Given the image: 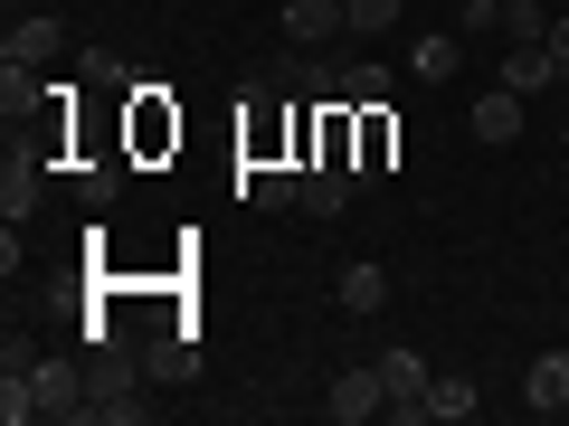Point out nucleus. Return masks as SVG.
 <instances>
[{
    "label": "nucleus",
    "mask_w": 569,
    "mask_h": 426,
    "mask_svg": "<svg viewBox=\"0 0 569 426\" xmlns=\"http://www.w3.org/2000/svg\"><path fill=\"white\" fill-rule=\"evenodd\" d=\"M238 190H247L257 209H305V162H247Z\"/></svg>",
    "instance_id": "20e7f679"
},
{
    "label": "nucleus",
    "mask_w": 569,
    "mask_h": 426,
    "mask_svg": "<svg viewBox=\"0 0 569 426\" xmlns=\"http://www.w3.org/2000/svg\"><path fill=\"white\" fill-rule=\"evenodd\" d=\"M522 407L531 417H560L569 407V351H541V361L522 369Z\"/></svg>",
    "instance_id": "423d86ee"
},
{
    "label": "nucleus",
    "mask_w": 569,
    "mask_h": 426,
    "mask_svg": "<svg viewBox=\"0 0 569 426\" xmlns=\"http://www.w3.org/2000/svg\"><path fill=\"white\" fill-rule=\"evenodd\" d=\"M503 85L512 95H541V85H569V77H560V58L531 39V48H503Z\"/></svg>",
    "instance_id": "9d476101"
},
{
    "label": "nucleus",
    "mask_w": 569,
    "mask_h": 426,
    "mask_svg": "<svg viewBox=\"0 0 569 426\" xmlns=\"http://www.w3.org/2000/svg\"><path fill=\"white\" fill-rule=\"evenodd\" d=\"M493 39H503V48L550 39V10H541V0H493Z\"/></svg>",
    "instance_id": "f8f14e48"
},
{
    "label": "nucleus",
    "mask_w": 569,
    "mask_h": 426,
    "mask_svg": "<svg viewBox=\"0 0 569 426\" xmlns=\"http://www.w3.org/2000/svg\"><path fill=\"white\" fill-rule=\"evenodd\" d=\"M427 417H475V379H427Z\"/></svg>",
    "instance_id": "a211bd4d"
},
{
    "label": "nucleus",
    "mask_w": 569,
    "mask_h": 426,
    "mask_svg": "<svg viewBox=\"0 0 569 426\" xmlns=\"http://www.w3.org/2000/svg\"><path fill=\"white\" fill-rule=\"evenodd\" d=\"M560 10H569V0H560Z\"/></svg>",
    "instance_id": "aec40b11"
},
{
    "label": "nucleus",
    "mask_w": 569,
    "mask_h": 426,
    "mask_svg": "<svg viewBox=\"0 0 569 426\" xmlns=\"http://www.w3.org/2000/svg\"><path fill=\"white\" fill-rule=\"evenodd\" d=\"M370 369H380V388H389V417L418 426V417H427V379H437V369H427L418 351H380Z\"/></svg>",
    "instance_id": "f257e3e1"
},
{
    "label": "nucleus",
    "mask_w": 569,
    "mask_h": 426,
    "mask_svg": "<svg viewBox=\"0 0 569 426\" xmlns=\"http://www.w3.org/2000/svg\"><path fill=\"white\" fill-rule=\"evenodd\" d=\"M29 398L39 417H86V361H29Z\"/></svg>",
    "instance_id": "7ed1b4c3"
},
{
    "label": "nucleus",
    "mask_w": 569,
    "mask_h": 426,
    "mask_svg": "<svg viewBox=\"0 0 569 426\" xmlns=\"http://www.w3.org/2000/svg\"><path fill=\"white\" fill-rule=\"evenodd\" d=\"M475 142H493V152H503V142H522V95H512V85L475 95Z\"/></svg>",
    "instance_id": "6e6552de"
},
{
    "label": "nucleus",
    "mask_w": 569,
    "mask_h": 426,
    "mask_svg": "<svg viewBox=\"0 0 569 426\" xmlns=\"http://www.w3.org/2000/svg\"><path fill=\"white\" fill-rule=\"evenodd\" d=\"M399 20H408L399 0H351V10H342V39H380V29H399Z\"/></svg>",
    "instance_id": "dca6fc26"
},
{
    "label": "nucleus",
    "mask_w": 569,
    "mask_h": 426,
    "mask_svg": "<svg viewBox=\"0 0 569 426\" xmlns=\"http://www.w3.org/2000/svg\"><path fill=\"white\" fill-rule=\"evenodd\" d=\"M77 190H86V209H104V200L123 190V171H114V162H86V171H77Z\"/></svg>",
    "instance_id": "6ab92c4d"
},
{
    "label": "nucleus",
    "mask_w": 569,
    "mask_h": 426,
    "mask_svg": "<svg viewBox=\"0 0 569 426\" xmlns=\"http://www.w3.org/2000/svg\"><path fill=\"white\" fill-rule=\"evenodd\" d=\"M58 48H67V29L48 20V10H29V20L10 29V48H0V58H10V67H48V58H58Z\"/></svg>",
    "instance_id": "1a4fd4ad"
},
{
    "label": "nucleus",
    "mask_w": 569,
    "mask_h": 426,
    "mask_svg": "<svg viewBox=\"0 0 569 426\" xmlns=\"http://www.w3.org/2000/svg\"><path fill=\"white\" fill-rule=\"evenodd\" d=\"M142 369H152V379H200V342H190V332H171V342L142 351Z\"/></svg>",
    "instance_id": "4468645a"
},
{
    "label": "nucleus",
    "mask_w": 569,
    "mask_h": 426,
    "mask_svg": "<svg viewBox=\"0 0 569 426\" xmlns=\"http://www.w3.org/2000/svg\"><path fill=\"white\" fill-rule=\"evenodd\" d=\"M39 190H48V171L29 162V152H10V162H0V219H29V209H39Z\"/></svg>",
    "instance_id": "9b49d317"
},
{
    "label": "nucleus",
    "mask_w": 569,
    "mask_h": 426,
    "mask_svg": "<svg viewBox=\"0 0 569 426\" xmlns=\"http://www.w3.org/2000/svg\"><path fill=\"white\" fill-rule=\"evenodd\" d=\"M323 417H332V426H370V417H389V388H380V369H342V379L323 388Z\"/></svg>",
    "instance_id": "f03ea898"
},
{
    "label": "nucleus",
    "mask_w": 569,
    "mask_h": 426,
    "mask_svg": "<svg viewBox=\"0 0 569 426\" xmlns=\"http://www.w3.org/2000/svg\"><path fill=\"white\" fill-rule=\"evenodd\" d=\"M389 304V275L380 265H342V313H380Z\"/></svg>",
    "instance_id": "2eb2a0df"
},
{
    "label": "nucleus",
    "mask_w": 569,
    "mask_h": 426,
    "mask_svg": "<svg viewBox=\"0 0 569 426\" xmlns=\"http://www.w3.org/2000/svg\"><path fill=\"white\" fill-rule=\"evenodd\" d=\"M342 10L351 0H284V39L295 48H332L342 39Z\"/></svg>",
    "instance_id": "39448f33"
},
{
    "label": "nucleus",
    "mask_w": 569,
    "mask_h": 426,
    "mask_svg": "<svg viewBox=\"0 0 569 426\" xmlns=\"http://www.w3.org/2000/svg\"><path fill=\"white\" fill-rule=\"evenodd\" d=\"M456 67H466V29H427V39L408 48V77L418 85H447Z\"/></svg>",
    "instance_id": "0eeeda50"
},
{
    "label": "nucleus",
    "mask_w": 569,
    "mask_h": 426,
    "mask_svg": "<svg viewBox=\"0 0 569 426\" xmlns=\"http://www.w3.org/2000/svg\"><path fill=\"white\" fill-rule=\"evenodd\" d=\"M29 104H39V67H10V58H0V114L20 123Z\"/></svg>",
    "instance_id": "f3484780"
},
{
    "label": "nucleus",
    "mask_w": 569,
    "mask_h": 426,
    "mask_svg": "<svg viewBox=\"0 0 569 426\" xmlns=\"http://www.w3.org/2000/svg\"><path fill=\"white\" fill-rule=\"evenodd\" d=\"M342 104H351V114H380V104H389V67L351 58V67H342Z\"/></svg>",
    "instance_id": "ddd939ff"
}]
</instances>
